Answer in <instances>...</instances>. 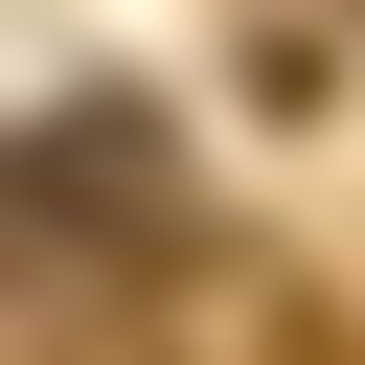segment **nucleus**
Wrapping results in <instances>:
<instances>
[{
    "instance_id": "1",
    "label": "nucleus",
    "mask_w": 365,
    "mask_h": 365,
    "mask_svg": "<svg viewBox=\"0 0 365 365\" xmlns=\"http://www.w3.org/2000/svg\"><path fill=\"white\" fill-rule=\"evenodd\" d=\"M23 228L46 251H160V137L137 114H46L23 137Z\"/></svg>"
}]
</instances>
